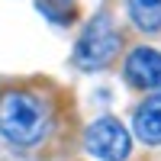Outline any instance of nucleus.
<instances>
[{
  "label": "nucleus",
  "mask_w": 161,
  "mask_h": 161,
  "mask_svg": "<svg viewBox=\"0 0 161 161\" xmlns=\"http://www.w3.org/2000/svg\"><path fill=\"white\" fill-rule=\"evenodd\" d=\"M48 103L32 90L13 87L0 93V136L16 148H32L48 136Z\"/></svg>",
  "instance_id": "nucleus-1"
},
{
  "label": "nucleus",
  "mask_w": 161,
  "mask_h": 161,
  "mask_svg": "<svg viewBox=\"0 0 161 161\" xmlns=\"http://www.w3.org/2000/svg\"><path fill=\"white\" fill-rule=\"evenodd\" d=\"M132 129L145 145H161V93H152L132 119Z\"/></svg>",
  "instance_id": "nucleus-5"
},
{
  "label": "nucleus",
  "mask_w": 161,
  "mask_h": 161,
  "mask_svg": "<svg viewBox=\"0 0 161 161\" xmlns=\"http://www.w3.org/2000/svg\"><path fill=\"white\" fill-rule=\"evenodd\" d=\"M119 45H123V39H119L113 19L100 13V16H93L87 23V29L80 32L77 45H74V64L84 71H97V68H106L116 55H119Z\"/></svg>",
  "instance_id": "nucleus-2"
},
{
  "label": "nucleus",
  "mask_w": 161,
  "mask_h": 161,
  "mask_svg": "<svg viewBox=\"0 0 161 161\" xmlns=\"http://www.w3.org/2000/svg\"><path fill=\"white\" fill-rule=\"evenodd\" d=\"M84 145L93 158L100 161H126L132 152V136L126 126L113 116H100L97 123H90L84 132Z\"/></svg>",
  "instance_id": "nucleus-3"
},
{
  "label": "nucleus",
  "mask_w": 161,
  "mask_h": 161,
  "mask_svg": "<svg viewBox=\"0 0 161 161\" xmlns=\"http://www.w3.org/2000/svg\"><path fill=\"white\" fill-rule=\"evenodd\" d=\"M129 16L142 32L161 29V0H129Z\"/></svg>",
  "instance_id": "nucleus-6"
},
{
  "label": "nucleus",
  "mask_w": 161,
  "mask_h": 161,
  "mask_svg": "<svg viewBox=\"0 0 161 161\" xmlns=\"http://www.w3.org/2000/svg\"><path fill=\"white\" fill-rule=\"evenodd\" d=\"M123 74L139 90H161V52H155L148 45L132 48L129 58H126Z\"/></svg>",
  "instance_id": "nucleus-4"
}]
</instances>
